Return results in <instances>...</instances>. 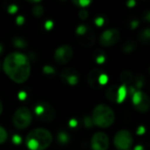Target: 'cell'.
Listing matches in <instances>:
<instances>
[{
    "instance_id": "cell-35",
    "label": "cell",
    "mask_w": 150,
    "mask_h": 150,
    "mask_svg": "<svg viewBox=\"0 0 150 150\" xmlns=\"http://www.w3.org/2000/svg\"><path fill=\"white\" fill-rule=\"evenodd\" d=\"M135 1L134 0H129V1H127V6L128 7H130V8H133L134 5H135Z\"/></svg>"
},
{
    "instance_id": "cell-38",
    "label": "cell",
    "mask_w": 150,
    "mask_h": 150,
    "mask_svg": "<svg viewBox=\"0 0 150 150\" xmlns=\"http://www.w3.org/2000/svg\"><path fill=\"white\" fill-rule=\"evenodd\" d=\"M134 150H144V149H143V147H142V146L138 145V146H136V147L134 148Z\"/></svg>"
},
{
    "instance_id": "cell-42",
    "label": "cell",
    "mask_w": 150,
    "mask_h": 150,
    "mask_svg": "<svg viewBox=\"0 0 150 150\" xmlns=\"http://www.w3.org/2000/svg\"><path fill=\"white\" fill-rule=\"evenodd\" d=\"M129 150H131V149H129Z\"/></svg>"
},
{
    "instance_id": "cell-25",
    "label": "cell",
    "mask_w": 150,
    "mask_h": 150,
    "mask_svg": "<svg viewBox=\"0 0 150 150\" xmlns=\"http://www.w3.org/2000/svg\"><path fill=\"white\" fill-rule=\"evenodd\" d=\"M95 60H96V62H97L98 64H103V63L105 62V56L104 54H100L96 55Z\"/></svg>"
},
{
    "instance_id": "cell-19",
    "label": "cell",
    "mask_w": 150,
    "mask_h": 150,
    "mask_svg": "<svg viewBox=\"0 0 150 150\" xmlns=\"http://www.w3.org/2000/svg\"><path fill=\"white\" fill-rule=\"evenodd\" d=\"M32 12H33V15L36 18H40L42 16L43 12H44V9L42 7V5L40 4H38V5H35L33 7L32 9Z\"/></svg>"
},
{
    "instance_id": "cell-22",
    "label": "cell",
    "mask_w": 150,
    "mask_h": 150,
    "mask_svg": "<svg viewBox=\"0 0 150 150\" xmlns=\"http://www.w3.org/2000/svg\"><path fill=\"white\" fill-rule=\"evenodd\" d=\"M145 83V79H144V76H139L136 78L135 80V87L138 89V91H141V88L143 87Z\"/></svg>"
},
{
    "instance_id": "cell-36",
    "label": "cell",
    "mask_w": 150,
    "mask_h": 150,
    "mask_svg": "<svg viewBox=\"0 0 150 150\" xmlns=\"http://www.w3.org/2000/svg\"><path fill=\"white\" fill-rule=\"evenodd\" d=\"M138 25H139V22L137 20H133L131 22V27H132V29H135L138 26Z\"/></svg>"
},
{
    "instance_id": "cell-17",
    "label": "cell",
    "mask_w": 150,
    "mask_h": 150,
    "mask_svg": "<svg viewBox=\"0 0 150 150\" xmlns=\"http://www.w3.org/2000/svg\"><path fill=\"white\" fill-rule=\"evenodd\" d=\"M135 47H136V44H135L134 41H133V40H128V41H127V42L125 43L124 47H123V51H124L125 53H127V54H129V53H131V52H133V51L134 50Z\"/></svg>"
},
{
    "instance_id": "cell-26",
    "label": "cell",
    "mask_w": 150,
    "mask_h": 150,
    "mask_svg": "<svg viewBox=\"0 0 150 150\" xmlns=\"http://www.w3.org/2000/svg\"><path fill=\"white\" fill-rule=\"evenodd\" d=\"M84 126L88 128H91L93 126V122L91 117H85L84 118Z\"/></svg>"
},
{
    "instance_id": "cell-27",
    "label": "cell",
    "mask_w": 150,
    "mask_h": 150,
    "mask_svg": "<svg viewBox=\"0 0 150 150\" xmlns=\"http://www.w3.org/2000/svg\"><path fill=\"white\" fill-rule=\"evenodd\" d=\"M8 12L11 13V14H14L17 11H18V6L15 5V4H11V5H9L8 9H7Z\"/></svg>"
},
{
    "instance_id": "cell-28",
    "label": "cell",
    "mask_w": 150,
    "mask_h": 150,
    "mask_svg": "<svg viewBox=\"0 0 150 150\" xmlns=\"http://www.w3.org/2000/svg\"><path fill=\"white\" fill-rule=\"evenodd\" d=\"M43 72L45 73V74H52V73H54V68H52L51 66H45L44 68H43Z\"/></svg>"
},
{
    "instance_id": "cell-16",
    "label": "cell",
    "mask_w": 150,
    "mask_h": 150,
    "mask_svg": "<svg viewBox=\"0 0 150 150\" xmlns=\"http://www.w3.org/2000/svg\"><path fill=\"white\" fill-rule=\"evenodd\" d=\"M138 40L144 45H148L150 40V29L149 27H146L142 30L138 34Z\"/></svg>"
},
{
    "instance_id": "cell-33",
    "label": "cell",
    "mask_w": 150,
    "mask_h": 150,
    "mask_svg": "<svg viewBox=\"0 0 150 150\" xmlns=\"http://www.w3.org/2000/svg\"><path fill=\"white\" fill-rule=\"evenodd\" d=\"M137 134H138L139 135H142V134H145V127H142V126L139 127H138V129H137Z\"/></svg>"
},
{
    "instance_id": "cell-14",
    "label": "cell",
    "mask_w": 150,
    "mask_h": 150,
    "mask_svg": "<svg viewBox=\"0 0 150 150\" xmlns=\"http://www.w3.org/2000/svg\"><path fill=\"white\" fill-rule=\"evenodd\" d=\"M61 77L65 83H68L70 86L76 85L80 80L78 71L73 68H67L63 69L61 73Z\"/></svg>"
},
{
    "instance_id": "cell-18",
    "label": "cell",
    "mask_w": 150,
    "mask_h": 150,
    "mask_svg": "<svg viewBox=\"0 0 150 150\" xmlns=\"http://www.w3.org/2000/svg\"><path fill=\"white\" fill-rule=\"evenodd\" d=\"M58 142L62 144H67L69 142V135L66 132H60L57 135Z\"/></svg>"
},
{
    "instance_id": "cell-2",
    "label": "cell",
    "mask_w": 150,
    "mask_h": 150,
    "mask_svg": "<svg viewBox=\"0 0 150 150\" xmlns=\"http://www.w3.org/2000/svg\"><path fill=\"white\" fill-rule=\"evenodd\" d=\"M53 142L52 134L45 128H35L25 137V146L29 150H46Z\"/></svg>"
},
{
    "instance_id": "cell-37",
    "label": "cell",
    "mask_w": 150,
    "mask_h": 150,
    "mask_svg": "<svg viewBox=\"0 0 150 150\" xmlns=\"http://www.w3.org/2000/svg\"><path fill=\"white\" fill-rule=\"evenodd\" d=\"M18 97H19V98H20L21 100H23V99L25 98V92H20V93L18 94Z\"/></svg>"
},
{
    "instance_id": "cell-8",
    "label": "cell",
    "mask_w": 150,
    "mask_h": 150,
    "mask_svg": "<svg viewBox=\"0 0 150 150\" xmlns=\"http://www.w3.org/2000/svg\"><path fill=\"white\" fill-rule=\"evenodd\" d=\"M127 93L128 89L125 85H112L106 90L105 97L109 101L112 103L120 104L126 99Z\"/></svg>"
},
{
    "instance_id": "cell-34",
    "label": "cell",
    "mask_w": 150,
    "mask_h": 150,
    "mask_svg": "<svg viewBox=\"0 0 150 150\" xmlns=\"http://www.w3.org/2000/svg\"><path fill=\"white\" fill-rule=\"evenodd\" d=\"M69 126L71 127H76L77 126V121L75 119H72V120H70V121H69Z\"/></svg>"
},
{
    "instance_id": "cell-29",
    "label": "cell",
    "mask_w": 150,
    "mask_h": 150,
    "mask_svg": "<svg viewBox=\"0 0 150 150\" xmlns=\"http://www.w3.org/2000/svg\"><path fill=\"white\" fill-rule=\"evenodd\" d=\"M104 22H105V19L102 18V17H98L96 19H95V24L98 25V26H102L104 25Z\"/></svg>"
},
{
    "instance_id": "cell-31",
    "label": "cell",
    "mask_w": 150,
    "mask_h": 150,
    "mask_svg": "<svg viewBox=\"0 0 150 150\" xmlns=\"http://www.w3.org/2000/svg\"><path fill=\"white\" fill-rule=\"evenodd\" d=\"M24 22H25V18H24L23 16H18V17L16 18V23H17V25H23Z\"/></svg>"
},
{
    "instance_id": "cell-7",
    "label": "cell",
    "mask_w": 150,
    "mask_h": 150,
    "mask_svg": "<svg viewBox=\"0 0 150 150\" xmlns=\"http://www.w3.org/2000/svg\"><path fill=\"white\" fill-rule=\"evenodd\" d=\"M89 85L94 90H100L108 82L107 75L100 69H93L89 71L87 76Z\"/></svg>"
},
{
    "instance_id": "cell-24",
    "label": "cell",
    "mask_w": 150,
    "mask_h": 150,
    "mask_svg": "<svg viewBox=\"0 0 150 150\" xmlns=\"http://www.w3.org/2000/svg\"><path fill=\"white\" fill-rule=\"evenodd\" d=\"M78 16H79V18H80L82 20H85V19L88 18V16H89V12H88V11L83 9V10H81V11H79Z\"/></svg>"
},
{
    "instance_id": "cell-39",
    "label": "cell",
    "mask_w": 150,
    "mask_h": 150,
    "mask_svg": "<svg viewBox=\"0 0 150 150\" xmlns=\"http://www.w3.org/2000/svg\"><path fill=\"white\" fill-rule=\"evenodd\" d=\"M3 110H4L3 104H2V103H1V101H0V116H1V114H2V112H3Z\"/></svg>"
},
{
    "instance_id": "cell-32",
    "label": "cell",
    "mask_w": 150,
    "mask_h": 150,
    "mask_svg": "<svg viewBox=\"0 0 150 150\" xmlns=\"http://www.w3.org/2000/svg\"><path fill=\"white\" fill-rule=\"evenodd\" d=\"M45 27L47 30H50L53 28V22L51 20H47L46 23H45Z\"/></svg>"
},
{
    "instance_id": "cell-4",
    "label": "cell",
    "mask_w": 150,
    "mask_h": 150,
    "mask_svg": "<svg viewBox=\"0 0 150 150\" xmlns=\"http://www.w3.org/2000/svg\"><path fill=\"white\" fill-rule=\"evenodd\" d=\"M33 120L32 112L26 107L18 108L12 116V124L18 130H24L27 128Z\"/></svg>"
},
{
    "instance_id": "cell-40",
    "label": "cell",
    "mask_w": 150,
    "mask_h": 150,
    "mask_svg": "<svg viewBox=\"0 0 150 150\" xmlns=\"http://www.w3.org/2000/svg\"><path fill=\"white\" fill-rule=\"evenodd\" d=\"M3 52V47H2V45H0V53H2Z\"/></svg>"
},
{
    "instance_id": "cell-12",
    "label": "cell",
    "mask_w": 150,
    "mask_h": 150,
    "mask_svg": "<svg viewBox=\"0 0 150 150\" xmlns=\"http://www.w3.org/2000/svg\"><path fill=\"white\" fill-rule=\"evenodd\" d=\"M74 54V51L71 46L69 45H62L59 47L54 54V62L59 65H64L70 62Z\"/></svg>"
},
{
    "instance_id": "cell-20",
    "label": "cell",
    "mask_w": 150,
    "mask_h": 150,
    "mask_svg": "<svg viewBox=\"0 0 150 150\" xmlns=\"http://www.w3.org/2000/svg\"><path fill=\"white\" fill-rule=\"evenodd\" d=\"M13 45L15 47H19V48H23L26 47V42L21 39V38H15L13 40Z\"/></svg>"
},
{
    "instance_id": "cell-5",
    "label": "cell",
    "mask_w": 150,
    "mask_h": 150,
    "mask_svg": "<svg viewBox=\"0 0 150 150\" xmlns=\"http://www.w3.org/2000/svg\"><path fill=\"white\" fill-rule=\"evenodd\" d=\"M76 36L79 43L85 47H91L95 44V32L87 25H80L76 28Z\"/></svg>"
},
{
    "instance_id": "cell-30",
    "label": "cell",
    "mask_w": 150,
    "mask_h": 150,
    "mask_svg": "<svg viewBox=\"0 0 150 150\" xmlns=\"http://www.w3.org/2000/svg\"><path fill=\"white\" fill-rule=\"evenodd\" d=\"M12 142H13L14 144L18 145V144H20L22 142V139H21V137L19 135H14L12 137Z\"/></svg>"
},
{
    "instance_id": "cell-10",
    "label": "cell",
    "mask_w": 150,
    "mask_h": 150,
    "mask_svg": "<svg viewBox=\"0 0 150 150\" xmlns=\"http://www.w3.org/2000/svg\"><path fill=\"white\" fill-rule=\"evenodd\" d=\"M132 102L134 108L142 113H146L149 110V96L142 91H135L132 95Z\"/></svg>"
},
{
    "instance_id": "cell-6",
    "label": "cell",
    "mask_w": 150,
    "mask_h": 150,
    "mask_svg": "<svg viewBox=\"0 0 150 150\" xmlns=\"http://www.w3.org/2000/svg\"><path fill=\"white\" fill-rule=\"evenodd\" d=\"M34 112L37 118L43 122H51L56 116L54 108L47 102H39L35 105Z\"/></svg>"
},
{
    "instance_id": "cell-41",
    "label": "cell",
    "mask_w": 150,
    "mask_h": 150,
    "mask_svg": "<svg viewBox=\"0 0 150 150\" xmlns=\"http://www.w3.org/2000/svg\"><path fill=\"white\" fill-rule=\"evenodd\" d=\"M1 67H2V63H1V62H0V70H1Z\"/></svg>"
},
{
    "instance_id": "cell-1",
    "label": "cell",
    "mask_w": 150,
    "mask_h": 150,
    "mask_svg": "<svg viewBox=\"0 0 150 150\" xmlns=\"http://www.w3.org/2000/svg\"><path fill=\"white\" fill-rule=\"evenodd\" d=\"M3 69L11 81L16 83H23L31 75L30 60L25 54L12 52L4 58Z\"/></svg>"
},
{
    "instance_id": "cell-11",
    "label": "cell",
    "mask_w": 150,
    "mask_h": 150,
    "mask_svg": "<svg viewBox=\"0 0 150 150\" xmlns=\"http://www.w3.org/2000/svg\"><path fill=\"white\" fill-rule=\"evenodd\" d=\"M120 33L116 28H110L104 31L99 36V43L103 47H112L117 44L120 40Z\"/></svg>"
},
{
    "instance_id": "cell-15",
    "label": "cell",
    "mask_w": 150,
    "mask_h": 150,
    "mask_svg": "<svg viewBox=\"0 0 150 150\" xmlns=\"http://www.w3.org/2000/svg\"><path fill=\"white\" fill-rule=\"evenodd\" d=\"M134 79V76L133 73L130 70H124L121 72L120 74V81L123 83V85H125L126 87H127L128 85H130L133 82Z\"/></svg>"
},
{
    "instance_id": "cell-21",
    "label": "cell",
    "mask_w": 150,
    "mask_h": 150,
    "mask_svg": "<svg viewBox=\"0 0 150 150\" xmlns=\"http://www.w3.org/2000/svg\"><path fill=\"white\" fill-rule=\"evenodd\" d=\"M7 138H8V134L6 130L0 126V144L4 143L7 141Z\"/></svg>"
},
{
    "instance_id": "cell-3",
    "label": "cell",
    "mask_w": 150,
    "mask_h": 150,
    "mask_svg": "<svg viewBox=\"0 0 150 150\" xmlns=\"http://www.w3.org/2000/svg\"><path fill=\"white\" fill-rule=\"evenodd\" d=\"M91 120L93 125L98 127L107 128L113 124L115 120V114L111 107L105 104H100L93 109Z\"/></svg>"
},
{
    "instance_id": "cell-23",
    "label": "cell",
    "mask_w": 150,
    "mask_h": 150,
    "mask_svg": "<svg viewBox=\"0 0 150 150\" xmlns=\"http://www.w3.org/2000/svg\"><path fill=\"white\" fill-rule=\"evenodd\" d=\"M74 3L81 7H86L91 4L90 0H78V1H74Z\"/></svg>"
},
{
    "instance_id": "cell-9",
    "label": "cell",
    "mask_w": 150,
    "mask_h": 150,
    "mask_svg": "<svg viewBox=\"0 0 150 150\" xmlns=\"http://www.w3.org/2000/svg\"><path fill=\"white\" fill-rule=\"evenodd\" d=\"M113 143L118 150H129L133 146L134 138L129 131L120 130L115 134Z\"/></svg>"
},
{
    "instance_id": "cell-13",
    "label": "cell",
    "mask_w": 150,
    "mask_h": 150,
    "mask_svg": "<svg viewBox=\"0 0 150 150\" xmlns=\"http://www.w3.org/2000/svg\"><path fill=\"white\" fill-rule=\"evenodd\" d=\"M91 145L92 150H107L110 146L109 137L103 132H98L91 137Z\"/></svg>"
}]
</instances>
